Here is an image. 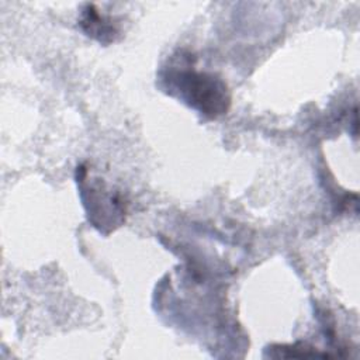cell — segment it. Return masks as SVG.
<instances>
[{
	"instance_id": "cell-3",
	"label": "cell",
	"mask_w": 360,
	"mask_h": 360,
	"mask_svg": "<svg viewBox=\"0 0 360 360\" xmlns=\"http://www.w3.org/2000/svg\"><path fill=\"white\" fill-rule=\"evenodd\" d=\"M80 25L89 35L97 38L100 42L112 41L114 34H117V28L111 24V21L96 11L93 6H87V10L83 11Z\"/></svg>"
},
{
	"instance_id": "cell-2",
	"label": "cell",
	"mask_w": 360,
	"mask_h": 360,
	"mask_svg": "<svg viewBox=\"0 0 360 360\" xmlns=\"http://www.w3.org/2000/svg\"><path fill=\"white\" fill-rule=\"evenodd\" d=\"M83 200L87 207L89 219L94 226H100L101 214H104V226H118L125 214V207L118 197L112 195L108 190L104 188L103 183H96L90 187V191L82 188Z\"/></svg>"
},
{
	"instance_id": "cell-1",
	"label": "cell",
	"mask_w": 360,
	"mask_h": 360,
	"mask_svg": "<svg viewBox=\"0 0 360 360\" xmlns=\"http://www.w3.org/2000/svg\"><path fill=\"white\" fill-rule=\"evenodd\" d=\"M165 80L169 90L205 117L217 118L228 111L231 96L225 82L215 75L193 69L170 70Z\"/></svg>"
}]
</instances>
